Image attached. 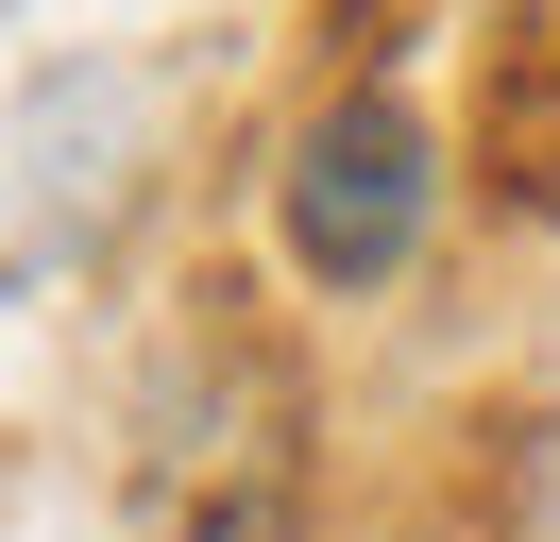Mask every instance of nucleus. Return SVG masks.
Masks as SVG:
<instances>
[{
	"mask_svg": "<svg viewBox=\"0 0 560 542\" xmlns=\"http://www.w3.org/2000/svg\"><path fill=\"white\" fill-rule=\"evenodd\" d=\"M424 221H442V136H424V102H390V85H340L306 136H289V169H272V237H289V271L306 288H390V271L424 255Z\"/></svg>",
	"mask_w": 560,
	"mask_h": 542,
	"instance_id": "nucleus-1",
	"label": "nucleus"
}]
</instances>
